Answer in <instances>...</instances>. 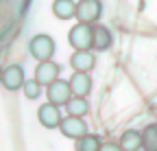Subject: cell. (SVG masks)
<instances>
[{
	"label": "cell",
	"mask_w": 157,
	"mask_h": 151,
	"mask_svg": "<svg viewBox=\"0 0 157 151\" xmlns=\"http://www.w3.org/2000/svg\"><path fill=\"white\" fill-rule=\"evenodd\" d=\"M29 50H31V55H33L37 62H46V59L52 57V53H55V40H52L50 35L39 33V35H35L33 40H31Z\"/></svg>",
	"instance_id": "6da1fadb"
},
{
	"label": "cell",
	"mask_w": 157,
	"mask_h": 151,
	"mask_svg": "<svg viewBox=\"0 0 157 151\" xmlns=\"http://www.w3.org/2000/svg\"><path fill=\"white\" fill-rule=\"evenodd\" d=\"M68 42L74 50H81V48H92V26L85 22H78L70 29L68 33Z\"/></svg>",
	"instance_id": "7a4b0ae2"
},
{
	"label": "cell",
	"mask_w": 157,
	"mask_h": 151,
	"mask_svg": "<svg viewBox=\"0 0 157 151\" xmlns=\"http://www.w3.org/2000/svg\"><path fill=\"white\" fill-rule=\"evenodd\" d=\"M103 13V5L98 0H78L76 2V15L78 22H85V24H92L96 22Z\"/></svg>",
	"instance_id": "3957f363"
},
{
	"label": "cell",
	"mask_w": 157,
	"mask_h": 151,
	"mask_svg": "<svg viewBox=\"0 0 157 151\" xmlns=\"http://www.w3.org/2000/svg\"><path fill=\"white\" fill-rule=\"evenodd\" d=\"M59 129H61V134L66 136V138H81L83 134H87V125H85V121L81 118V116H66V118H61V123H59Z\"/></svg>",
	"instance_id": "277c9868"
},
{
	"label": "cell",
	"mask_w": 157,
	"mask_h": 151,
	"mask_svg": "<svg viewBox=\"0 0 157 151\" xmlns=\"http://www.w3.org/2000/svg\"><path fill=\"white\" fill-rule=\"evenodd\" d=\"M46 94H48V101H50V103H55V105H66V101L72 97L70 83H68V81H61V79L57 77L52 83H48Z\"/></svg>",
	"instance_id": "5b68a950"
},
{
	"label": "cell",
	"mask_w": 157,
	"mask_h": 151,
	"mask_svg": "<svg viewBox=\"0 0 157 151\" xmlns=\"http://www.w3.org/2000/svg\"><path fill=\"white\" fill-rule=\"evenodd\" d=\"M37 118H39V123H42L46 129H55V127H59V123H61V112H59V105H55V103H44L42 107L37 109Z\"/></svg>",
	"instance_id": "8992f818"
},
{
	"label": "cell",
	"mask_w": 157,
	"mask_h": 151,
	"mask_svg": "<svg viewBox=\"0 0 157 151\" xmlns=\"http://www.w3.org/2000/svg\"><path fill=\"white\" fill-rule=\"evenodd\" d=\"M24 70L20 68L17 64H11V66H7L5 70H2V85L7 88V90H11V92H15V90H20L24 85Z\"/></svg>",
	"instance_id": "52a82bcc"
},
{
	"label": "cell",
	"mask_w": 157,
	"mask_h": 151,
	"mask_svg": "<svg viewBox=\"0 0 157 151\" xmlns=\"http://www.w3.org/2000/svg\"><path fill=\"white\" fill-rule=\"evenodd\" d=\"M70 92L74 94V97H87L90 90H92V79L87 72H78L74 70V74L70 77Z\"/></svg>",
	"instance_id": "ba28073f"
},
{
	"label": "cell",
	"mask_w": 157,
	"mask_h": 151,
	"mask_svg": "<svg viewBox=\"0 0 157 151\" xmlns=\"http://www.w3.org/2000/svg\"><path fill=\"white\" fill-rule=\"evenodd\" d=\"M59 64H55V62H50V59H46V62H39V66H37V70H35V79L42 83V85H48V83H52L57 77H59Z\"/></svg>",
	"instance_id": "9c48e42d"
},
{
	"label": "cell",
	"mask_w": 157,
	"mask_h": 151,
	"mask_svg": "<svg viewBox=\"0 0 157 151\" xmlns=\"http://www.w3.org/2000/svg\"><path fill=\"white\" fill-rule=\"evenodd\" d=\"M96 59H94V55L90 53V48H81V50H74L72 53V57H70V66L78 72H90L94 68Z\"/></svg>",
	"instance_id": "30bf717a"
},
{
	"label": "cell",
	"mask_w": 157,
	"mask_h": 151,
	"mask_svg": "<svg viewBox=\"0 0 157 151\" xmlns=\"http://www.w3.org/2000/svg\"><path fill=\"white\" fill-rule=\"evenodd\" d=\"M113 42V37L107 26H92V48L96 50H107Z\"/></svg>",
	"instance_id": "8fae6325"
},
{
	"label": "cell",
	"mask_w": 157,
	"mask_h": 151,
	"mask_svg": "<svg viewBox=\"0 0 157 151\" xmlns=\"http://www.w3.org/2000/svg\"><path fill=\"white\" fill-rule=\"evenodd\" d=\"M52 13L59 20H70L76 15V2L74 0H55L52 2Z\"/></svg>",
	"instance_id": "7c38bea8"
},
{
	"label": "cell",
	"mask_w": 157,
	"mask_h": 151,
	"mask_svg": "<svg viewBox=\"0 0 157 151\" xmlns=\"http://www.w3.org/2000/svg\"><path fill=\"white\" fill-rule=\"evenodd\" d=\"M120 149H124V151H137L142 147V134L140 131H135V129H129V131H124V134L120 136Z\"/></svg>",
	"instance_id": "4fadbf2b"
},
{
	"label": "cell",
	"mask_w": 157,
	"mask_h": 151,
	"mask_svg": "<svg viewBox=\"0 0 157 151\" xmlns=\"http://www.w3.org/2000/svg\"><path fill=\"white\" fill-rule=\"evenodd\" d=\"M66 109H68V114L70 116H85L87 114V109H90V103L85 101V97H72L66 101Z\"/></svg>",
	"instance_id": "5bb4252c"
},
{
	"label": "cell",
	"mask_w": 157,
	"mask_h": 151,
	"mask_svg": "<svg viewBox=\"0 0 157 151\" xmlns=\"http://www.w3.org/2000/svg\"><path fill=\"white\" fill-rule=\"evenodd\" d=\"M103 145L94 134H83L81 138H76V151H98Z\"/></svg>",
	"instance_id": "9a60e30c"
},
{
	"label": "cell",
	"mask_w": 157,
	"mask_h": 151,
	"mask_svg": "<svg viewBox=\"0 0 157 151\" xmlns=\"http://www.w3.org/2000/svg\"><path fill=\"white\" fill-rule=\"evenodd\" d=\"M142 147L146 151H157V125H148L142 131Z\"/></svg>",
	"instance_id": "2e32d148"
},
{
	"label": "cell",
	"mask_w": 157,
	"mask_h": 151,
	"mask_svg": "<svg viewBox=\"0 0 157 151\" xmlns=\"http://www.w3.org/2000/svg\"><path fill=\"white\" fill-rule=\"evenodd\" d=\"M22 90H24V97H26V99L35 101V99H39V92H42V83H39L37 79H33V81H24Z\"/></svg>",
	"instance_id": "e0dca14e"
},
{
	"label": "cell",
	"mask_w": 157,
	"mask_h": 151,
	"mask_svg": "<svg viewBox=\"0 0 157 151\" xmlns=\"http://www.w3.org/2000/svg\"><path fill=\"white\" fill-rule=\"evenodd\" d=\"M0 83H2V70H0Z\"/></svg>",
	"instance_id": "ac0fdd59"
}]
</instances>
